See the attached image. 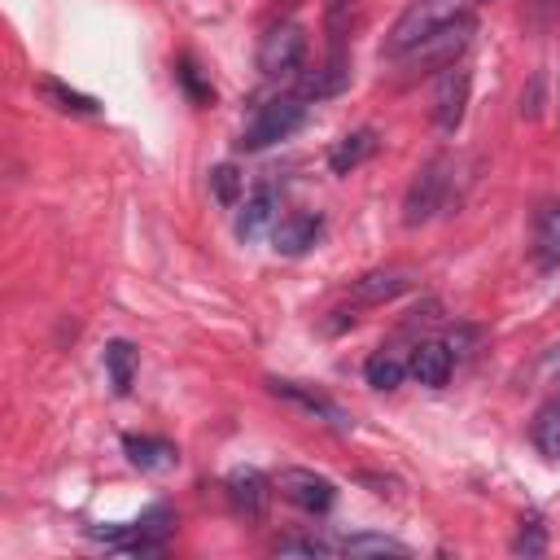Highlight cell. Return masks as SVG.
Returning <instances> with one entry per match:
<instances>
[{"label": "cell", "mask_w": 560, "mask_h": 560, "mask_svg": "<svg viewBox=\"0 0 560 560\" xmlns=\"http://www.w3.org/2000/svg\"><path fill=\"white\" fill-rule=\"evenodd\" d=\"M464 4H468V0H411V4L394 18V26H389L381 52H385L389 61H402L411 48H420L429 35H438L446 22H455L459 13H468Z\"/></svg>", "instance_id": "cell-1"}, {"label": "cell", "mask_w": 560, "mask_h": 560, "mask_svg": "<svg viewBox=\"0 0 560 560\" xmlns=\"http://www.w3.org/2000/svg\"><path fill=\"white\" fill-rule=\"evenodd\" d=\"M306 122V105L298 96H271L254 109V118L241 131V149H267L276 140H289Z\"/></svg>", "instance_id": "cell-2"}, {"label": "cell", "mask_w": 560, "mask_h": 560, "mask_svg": "<svg viewBox=\"0 0 560 560\" xmlns=\"http://www.w3.org/2000/svg\"><path fill=\"white\" fill-rule=\"evenodd\" d=\"M446 188H451V158H429V162L416 171V179L407 184V197H402V223H407V228L429 223V219L442 210Z\"/></svg>", "instance_id": "cell-3"}, {"label": "cell", "mask_w": 560, "mask_h": 560, "mask_svg": "<svg viewBox=\"0 0 560 560\" xmlns=\"http://www.w3.org/2000/svg\"><path fill=\"white\" fill-rule=\"evenodd\" d=\"M468 39H472V18H468V13H459V18H455V22H446L438 35H429L420 48H411L402 61H407L416 74L446 70V66H455V61H459V52L468 48Z\"/></svg>", "instance_id": "cell-4"}, {"label": "cell", "mask_w": 560, "mask_h": 560, "mask_svg": "<svg viewBox=\"0 0 560 560\" xmlns=\"http://www.w3.org/2000/svg\"><path fill=\"white\" fill-rule=\"evenodd\" d=\"M468 88H472V74H468L464 61L438 70V79H433V96H429V114H433V127H438V131H455V127L464 122Z\"/></svg>", "instance_id": "cell-5"}, {"label": "cell", "mask_w": 560, "mask_h": 560, "mask_svg": "<svg viewBox=\"0 0 560 560\" xmlns=\"http://www.w3.org/2000/svg\"><path fill=\"white\" fill-rule=\"evenodd\" d=\"M302 57H306V35L298 22H280L258 39V70L267 79H284L302 70Z\"/></svg>", "instance_id": "cell-6"}, {"label": "cell", "mask_w": 560, "mask_h": 560, "mask_svg": "<svg viewBox=\"0 0 560 560\" xmlns=\"http://www.w3.org/2000/svg\"><path fill=\"white\" fill-rule=\"evenodd\" d=\"M276 490L293 503V508H302V512H328L332 508V481L328 477H319V472H311V468H284L280 477H276Z\"/></svg>", "instance_id": "cell-7"}, {"label": "cell", "mask_w": 560, "mask_h": 560, "mask_svg": "<svg viewBox=\"0 0 560 560\" xmlns=\"http://www.w3.org/2000/svg\"><path fill=\"white\" fill-rule=\"evenodd\" d=\"M319 236H324V219H319V214H311V210H293V214L276 219V228H271L276 254H289V258L306 254Z\"/></svg>", "instance_id": "cell-8"}, {"label": "cell", "mask_w": 560, "mask_h": 560, "mask_svg": "<svg viewBox=\"0 0 560 560\" xmlns=\"http://www.w3.org/2000/svg\"><path fill=\"white\" fill-rule=\"evenodd\" d=\"M411 284H416V271H407V267H385V271L359 276V280L350 284V298H354L359 306H381V302H394L398 293H407Z\"/></svg>", "instance_id": "cell-9"}, {"label": "cell", "mask_w": 560, "mask_h": 560, "mask_svg": "<svg viewBox=\"0 0 560 560\" xmlns=\"http://www.w3.org/2000/svg\"><path fill=\"white\" fill-rule=\"evenodd\" d=\"M346 88H350V57H346L341 48H332L328 61H324L315 74L302 79V96H306V101H328V96H337V92H346Z\"/></svg>", "instance_id": "cell-10"}, {"label": "cell", "mask_w": 560, "mask_h": 560, "mask_svg": "<svg viewBox=\"0 0 560 560\" xmlns=\"http://www.w3.org/2000/svg\"><path fill=\"white\" fill-rule=\"evenodd\" d=\"M276 210H280V197H276V188H271V184L254 188V192L245 197L241 214H236V236H241V241H258V236L267 232V223L276 219Z\"/></svg>", "instance_id": "cell-11"}, {"label": "cell", "mask_w": 560, "mask_h": 560, "mask_svg": "<svg viewBox=\"0 0 560 560\" xmlns=\"http://www.w3.org/2000/svg\"><path fill=\"white\" fill-rule=\"evenodd\" d=\"M372 153H376V131H372V127H354V131H346V136L332 144L328 166H332V175H350V171L363 166Z\"/></svg>", "instance_id": "cell-12"}, {"label": "cell", "mask_w": 560, "mask_h": 560, "mask_svg": "<svg viewBox=\"0 0 560 560\" xmlns=\"http://www.w3.org/2000/svg\"><path fill=\"white\" fill-rule=\"evenodd\" d=\"M534 258L542 267L560 262V197H551L534 210Z\"/></svg>", "instance_id": "cell-13"}, {"label": "cell", "mask_w": 560, "mask_h": 560, "mask_svg": "<svg viewBox=\"0 0 560 560\" xmlns=\"http://www.w3.org/2000/svg\"><path fill=\"white\" fill-rule=\"evenodd\" d=\"M228 499H232L236 512H245V516L258 521L262 516V503H267V477L258 468H236L228 477Z\"/></svg>", "instance_id": "cell-14"}, {"label": "cell", "mask_w": 560, "mask_h": 560, "mask_svg": "<svg viewBox=\"0 0 560 560\" xmlns=\"http://www.w3.org/2000/svg\"><path fill=\"white\" fill-rule=\"evenodd\" d=\"M407 372H411L420 385L438 389V385H446V376H451V350H446V346H438V341H420V346L411 350Z\"/></svg>", "instance_id": "cell-15"}, {"label": "cell", "mask_w": 560, "mask_h": 560, "mask_svg": "<svg viewBox=\"0 0 560 560\" xmlns=\"http://www.w3.org/2000/svg\"><path fill=\"white\" fill-rule=\"evenodd\" d=\"M35 92H39L52 109H61V114H79V118H96V114H101V105H96L88 92H74V88H66V83L52 79V74L35 79Z\"/></svg>", "instance_id": "cell-16"}, {"label": "cell", "mask_w": 560, "mask_h": 560, "mask_svg": "<svg viewBox=\"0 0 560 560\" xmlns=\"http://www.w3.org/2000/svg\"><path fill=\"white\" fill-rule=\"evenodd\" d=\"M122 451H127V459H131L136 468H144V472H162V468H171V464L179 459V451H175L166 438H136V433H127V438H122Z\"/></svg>", "instance_id": "cell-17"}, {"label": "cell", "mask_w": 560, "mask_h": 560, "mask_svg": "<svg viewBox=\"0 0 560 560\" xmlns=\"http://www.w3.org/2000/svg\"><path fill=\"white\" fill-rule=\"evenodd\" d=\"M267 385H271L276 398H289V402H298V407L311 411V416H324V420H332V424L346 420L337 402H328L324 394H315V389H306V385H298V381H267Z\"/></svg>", "instance_id": "cell-18"}, {"label": "cell", "mask_w": 560, "mask_h": 560, "mask_svg": "<svg viewBox=\"0 0 560 560\" xmlns=\"http://www.w3.org/2000/svg\"><path fill=\"white\" fill-rule=\"evenodd\" d=\"M105 372H109V385L118 394H131V381H136V346L131 341H109L105 346Z\"/></svg>", "instance_id": "cell-19"}, {"label": "cell", "mask_w": 560, "mask_h": 560, "mask_svg": "<svg viewBox=\"0 0 560 560\" xmlns=\"http://www.w3.org/2000/svg\"><path fill=\"white\" fill-rule=\"evenodd\" d=\"M534 446L547 455V459H560V398L542 402L538 416H534Z\"/></svg>", "instance_id": "cell-20"}, {"label": "cell", "mask_w": 560, "mask_h": 560, "mask_svg": "<svg viewBox=\"0 0 560 560\" xmlns=\"http://www.w3.org/2000/svg\"><path fill=\"white\" fill-rule=\"evenodd\" d=\"M210 192H214V201H219L223 210H236L241 197H245V175H241L232 162H219V166L210 171Z\"/></svg>", "instance_id": "cell-21"}, {"label": "cell", "mask_w": 560, "mask_h": 560, "mask_svg": "<svg viewBox=\"0 0 560 560\" xmlns=\"http://www.w3.org/2000/svg\"><path fill=\"white\" fill-rule=\"evenodd\" d=\"M363 376H368L372 389H398L402 376H407V368H402V359H394L389 350H376V354L363 363Z\"/></svg>", "instance_id": "cell-22"}, {"label": "cell", "mask_w": 560, "mask_h": 560, "mask_svg": "<svg viewBox=\"0 0 560 560\" xmlns=\"http://www.w3.org/2000/svg\"><path fill=\"white\" fill-rule=\"evenodd\" d=\"M337 551H346V556H407V547L398 538H385V534H350L337 542Z\"/></svg>", "instance_id": "cell-23"}, {"label": "cell", "mask_w": 560, "mask_h": 560, "mask_svg": "<svg viewBox=\"0 0 560 560\" xmlns=\"http://www.w3.org/2000/svg\"><path fill=\"white\" fill-rule=\"evenodd\" d=\"M512 551H516V556H542V551H547V529L538 525V516L521 521V529H516V538H512Z\"/></svg>", "instance_id": "cell-24"}, {"label": "cell", "mask_w": 560, "mask_h": 560, "mask_svg": "<svg viewBox=\"0 0 560 560\" xmlns=\"http://www.w3.org/2000/svg\"><path fill=\"white\" fill-rule=\"evenodd\" d=\"M179 83H184V92H188L197 105H210V101H214V88L201 79V70H197V61H192V57H184V61H179Z\"/></svg>", "instance_id": "cell-25"}, {"label": "cell", "mask_w": 560, "mask_h": 560, "mask_svg": "<svg viewBox=\"0 0 560 560\" xmlns=\"http://www.w3.org/2000/svg\"><path fill=\"white\" fill-rule=\"evenodd\" d=\"M276 551H280V556H332L337 542H319V538H280Z\"/></svg>", "instance_id": "cell-26"}, {"label": "cell", "mask_w": 560, "mask_h": 560, "mask_svg": "<svg viewBox=\"0 0 560 560\" xmlns=\"http://www.w3.org/2000/svg\"><path fill=\"white\" fill-rule=\"evenodd\" d=\"M350 4H354V0H324L328 31H332V48H341V26H346V18H350Z\"/></svg>", "instance_id": "cell-27"}, {"label": "cell", "mask_w": 560, "mask_h": 560, "mask_svg": "<svg viewBox=\"0 0 560 560\" xmlns=\"http://www.w3.org/2000/svg\"><path fill=\"white\" fill-rule=\"evenodd\" d=\"M538 101H542V74H534L529 92H521V118H538Z\"/></svg>", "instance_id": "cell-28"}, {"label": "cell", "mask_w": 560, "mask_h": 560, "mask_svg": "<svg viewBox=\"0 0 560 560\" xmlns=\"http://www.w3.org/2000/svg\"><path fill=\"white\" fill-rule=\"evenodd\" d=\"M542 4V13H551V18H560V0H538Z\"/></svg>", "instance_id": "cell-29"}, {"label": "cell", "mask_w": 560, "mask_h": 560, "mask_svg": "<svg viewBox=\"0 0 560 560\" xmlns=\"http://www.w3.org/2000/svg\"><path fill=\"white\" fill-rule=\"evenodd\" d=\"M556 101H560V88H556ZM556 109H560V105H556Z\"/></svg>", "instance_id": "cell-30"}, {"label": "cell", "mask_w": 560, "mask_h": 560, "mask_svg": "<svg viewBox=\"0 0 560 560\" xmlns=\"http://www.w3.org/2000/svg\"><path fill=\"white\" fill-rule=\"evenodd\" d=\"M477 4H486V0H477Z\"/></svg>", "instance_id": "cell-31"}]
</instances>
